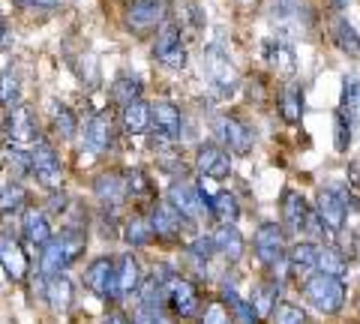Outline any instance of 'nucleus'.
I'll list each match as a JSON object with an SVG mask.
<instances>
[{
	"mask_svg": "<svg viewBox=\"0 0 360 324\" xmlns=\"http://www.w3.org/2000/svg\"><path fill=\"white\" fill-rule=\"evenodd\" d=\"M84 243H87V234L84 228L78 226H66L60 234H51L49 243L39 247V276L49 279L54 273H63L72 261H78V255L84 252Z\"/></svg>",
	"mask_w": 360,
	"mask_h": 324,
	"instance_id": "1",
	"label": "nucleus"
},
{
	"mask_svg": "<svg viewBox=\"0 0 360 324\" xmlns=\"http://www.w3.org/2000/svg\"><path fill=\"white\" fill-rule=\"evenodd\" d=\"M303 297H307L319 312H324V316H336L345 304V285H342V279L319 271V273L307 276V283H303Z\"/></svg>",
	"mask_w": 360,
	"mask_h": 324,
	"instance_id": "2",
	"label": "nucleus"
},
{
	"mask_svg": "<svg viewBox=\"0 0 360 324\" xmlns=\"http://www.w3.org/2000/svg\"><path fill=\"white\" fill-rule=\"evenodd\" d=\"M201 63H205V75H207V82L213 84V91H217V93L231 96L234 91H238V84H240L238 66L231 63V58L225 54L222 46H207Z\"/></svg>",
	"mask_w": 360,
	"mask_h": 324,
	"instance_id": "3",
	"label": "nucleus"
},
{
	"mask_svg": "<svg viewBox=\"0 0 360 324\" xmlns=\"http://www.w3.org/2000/svg\"><path fill=\"white\" fill-rule=\"evenodd\" d=\"M30 174L45 186V189H60V181H63V162L58 150L51 148L49 141H37L30 148Z\"/></svg>",
	"mask_w": 360,
	"mask_h": 324,
	"instance_id": "4",
	"label": "nucleus"
},
{
	"mask_svg": "<svg viewBox=\"0 0 360 324\" xmlns=\"http://www.w3.org/2000/svg\"><path fill=\"white\" fill-rule=\"evenodd\" d=\"M168 18V0H141V4H129L127 6V27L135 37H144V33H153L156 27H162Z\"/></svg>",
	"mask_w": 360,
	"mask_h": 324,
	"instance_id": "5",
	"label": "nucleus"
},
{
	"mask_svg": "<svg viewBox=\"0 0 360 324\" xmlns=\"http://www.w3.org/2000/svg\"><path fill=\"white\" fill-rule=\"evenodd\" d=\"M84 285L99 300H117V261L111 255L94 259L84 271Z\"/></svg>",
	"mask_w": 360,
	"mask_h": 324,
	"instance_id": "6",
	"label": "nucleus"
},
{
	"mask_svg": "<svg viewBox=\"0 0 360 324\" xmlns=\"http://www.w3.org/2000/svg\"><path fill=\"white\" fill-rule=\"evenodd\" d=\"M252 247H255L258 261L264 267H276L288 252L285 250V231L279 228L276 222H264V226H258V231H255Z\"/></svg>",
	"mask_w": 360,
	"mask_h": 324,
	"instance_id": "7",
	"label": "nucleus"
},
{
	"mask_svg": "<svg viewBox=\"0 0 360 324\" xmlns=\"http://www.w3.org/2000/svg\"><path fill=\"white\" fill-rule=\"evenodd\" d=\"M6 141L13 148H33L39 141V127H37V117L27 105H15L9 108V117H6Z\"/></svg>",
	"mask_w": 360,
	"mask_h": 324,
	"instance_id": "8",
	"label": "nucleus"
},
{
	"mask_svg": "<svg viewBox=\"0 0 360 324\" xmlns=\"http://www.w3.org/2000/svg\"><path fill=\"white\" fill-rule=\"evenodd\" d=\"M168 201H172V207H174L186 222H198L205 214H210V210H207V201L201 198L198 189H195L193 183H186V181H174L172 186H168Z\"/></svg>",
	"mask_w": 360,
	"mask_h": 324,
	"instance_id": "9",
	"label": "nucleus"
},
{
	"mask_svg": "<svg viewBox=\"0 0 360 324\" xmlns=\"http://www.w3.org/2000/svg\"><path fill=\"white\" fill-rule=\"evenodd\" d=\"M153 58L162 66H168V70H184L186 66V46H184V39H180L174 25L160 27L156 42H153Z\"/></svg>",
	"mask_w": 360,
	"mask_h": 324,
	"instance_id": "10",
	"label": "nucleus"
},
{
	"mask_svg": "<svg viewBox=\"0 0 360 324\" xmlns=\"http://www.w3.org/2000/svg\"><path fill=\"white\" fill-rule=\"evenodd\" d=\"M264 13L274 25L307 27L312 21V4L309 0H264Z\"/></svg>",
	"mask_w": 360,
	"mask_h": 324,
	"instance_id": "11",
	"label": "nucleus"
},
{
	"mask_svg": "<svg viewBox=\"0 0 360 324\" xmlns=\"http://www.w3.org/2000/svg\"><path fill=\"white\" fill-rule=\"evenodd\" d=\"M115 144V115L111 111H96L84 127V148L94 156H105Z\"/></svg>",
	"mask_w": 360,
	"mask_h": 324,
	"instance_id": "12",
	"label": "nucleus"
},
{
	"mask_svg": "<svg viewBox=\"0 0 360 324\" xmlns=\"http://www.w3.org/2000/svg\"><path fill=\"white\" fill-rule=\"evenodd\" d=\"M195 169L201 171V177H210V181L219 183L231 174V156L222 144L207 141V144H201L198 153H195Z\"/></svg>",
	"mask_w": 360,
	"mask_h": 324,
	"instance_id": "13",
	"label": "nucleus"
},
{
	"mask_svg": "<svg viewBox=\"0 0 360 324\" xmlns=\"http://www.w3.org/2000/svg\"><path fill=\"white\" fill-rule=\"evenodd\" d=\"M315 214H319L324 228L330 234H336L345 226V216H348V205H345L342 193H336V189H321L319 201H315Z\"/></svg>",
	"mask_w": 360,
	"mask_h": 324,
	"instance_id": "14",
	"label": "nucleus"
},
{
	"mask_svg": "<svg viewBox=\"0 0 360 324\" xmlns=\"http://www.w3.org/2000/svg\"><path fill=\"white\" fill-rule=\"evenodd\" d=\"M217 136L222 138L225 150H234V153H250L252 141H255L252 129L238 117H219L217 120Z\"/></svg>",
	"mask_w": 360,
	"mask_h": 324,
	"instance_id": "15",
	"label": "nucleus"
},
{
	"mask_svg": "<svg viewBox=\"0 0 360 324\" xmlns=\"http://www.w3.org/2000/svg\"><path fill=\"white\" fill-rule=\"evenodd\" d=\"M165 304H172V309L177 312L180 318L195 316V309H198V288L189 283V279L174 276L172 283L165 285Z\"/></svg>",
	"mask_w": 360,
	"mask_h": 324,
	"instance_id": "16",
	"label": "nucleus"
},
{
	"mask_svg": "<svg viewBox=\"0 0 360 324\" xmlns=\"http://www.w3.org/2000/svg\"><path fill=\"white\" fill-rule=\"evenodd\" d=\"M148 222H150V228H153V238H165V240H172V238H177L180 231H184V216L177 214V210L172 207V201H156V205L150 207V216H148Z\"/></svg>",
	"mask_w": 360,
	"mask_h": 324,
	"instance_id": "17",
	"label": "nucleus"
},
{
	"mask_svg": "<svg viewBox=\"0 0 360 324\" xmlns=\"http://www.w3.org/2000/svg\"><path fill=\"white\" fill-rule=\"evenodd\" d=\"M21 238H25L27 247H45L51 238V222H49V214L39 207H25L21 210Z\"/></svg>",
	"mask_w": 360,
	"mask_h": 324,
	"instance_id": "18",
	"label": "nucleus"
},
{
	"mask_svg": "<svg viewBox=\"0 0 360 324\" xmlns=\"http://www.w3.org/2000/svg\"><path fill=\"white\" fill-rule=\"evenodd\" d=\"M150 129L162 138L177 141L180 132H184V117H180V108L172 103H153L150 105Z\"/></svg>",
	"mask_w": 360,
	"mask_h": 324,
	"instance_id": "19",
	"label": "nucleus"
},
{
	"mask_svg": "<svg viewBox=\"0 0 360 324\" xmlns=\"http://www.w3.org/2000/svg\"><path fill=\"white\" fill-rule=\"evenodd\" d=\"M94 195L103 207L115 210L127 201V186H123V174L117 171H103L94 177Z\"/></svg>",
	"mask_w": 360,
	"mask_h": 324,
	"instance_id": "20",
	"label": "nucleus"
},
{
	"mask_svg": "<svg viewBox=\"0 0 360 324\" xmlns=\"http://www.w3.org/2000/svg\"><path fill=\"white\" fill-rule=\"evenodd\" d=\"M0 264L13 279H25L30 271V259L27 252L21 250V243L13 238V234H0Z\"/></svg>",
	"mask_w": 360,
	"mask_h": 324,
	"instance_id": "21",
	"label": "nucleus"
},
{
	"mask_svg": "<svg viewBox=\"0 0 360 324\" xmlns=\"http://www.w3.org/2000/svg\"><path fill=\"white\" fill-rule=\"evenodd\" d=\"M120 127L127 136H144V132H150V105L141 96L120 105Z\"/></svg>",
	"mask_w": 360,
	"mask_h": 324,
	"instance_id": "22",
	"label": "nucleus"
},
{
	"mask_svg": "<svg viewBox=\"0 0 360 324\" xmlns=\"http://www.w3.org/2000/svg\"><path fill=\"white\" fill-rule=\"evenodd\" d=\"M115 261H117V300H120V297H129L132 292H139L144 273L132 252H120Z\"/></svg>",
	"mask_w": 360,
	"mask_h": 324,
	"instance_id": "23",
	"label": "nucleus"
},
{
	"mask_svg": "<svg viewBox=\"0 0 360 324\" xmlns=\"http://www.w3.org/2000/svg\"><path fill=\"white\" fill-rule=\"evenodd\" d=\"M307 216H309L307 198H303L300 193H295V189H285L283 193V226L288 231H303Z\"/></svg>",
	"mask_w": 360,
	"mask_h": 324,
	"instance_id": "24",
	"label": "nucleus"
},
{
	"mask_svg": "<svg viewBox=\"0 0 360 324\" xmlns=\"http://www.w3.org/2000/svg\"><path fill=\"white\" fill-rule=\"evenodd\" d=\"M45 297H49V304L54 312H66L72 306V283L70 276L63 273H54L45 279Z\"/></svg>",
	"mask_w": 360,
	"mask_h": 324,
	"instance_id": "25",
	"label": "nucleus"
},
{
	"mask_svg": "<svg viewBox=\"0 0 360 324\" xmlns=\"http://www.w3.org/2000/svg\"><path fill=\"white\" fill-rule=\"evenodd\" d=\"M288 264H291V273L295 276H309V273H315V259H319V247L315 243H309V240H300V243H295L288 252Z\"/></svg>",
	"mask_w": 360,
	"mask_h": 324,
	"instance_id": "26",
	"label": "nucleus"
},
{
	"mask_svg": "<svg viewBox=\"0 0 360 324\" xmlns=\"http://www.w3.org/2000/svg\"><path fill=\"white\" fill-rule=\"evenodd\" d=\"M213 247H217V252H222L229 261H240L246 243H243L240 231L234 226H219V231L213 234Z\"/></svg>",
	"mask_w": 360,
	"mask_h": 324,
	"instance_id": "27",
	"label": "nucleus"
},
{
	"mask_svg": "<svg viewBox=\"0 0 360 324\" xmlns=\"http://www.w3.org/2000/svg\"><path fill=\"white\" fill-rule=\"evenodd\" d=\"M207 210L210 216L219 222V226H234L240 216V207H238V198H234L231 193H217L210 201H207Z\"/></svg>",
	"mask_w": 360,
	"mask_h": 324,
	"instance_id": "28",
	"label": "nucleus"
},
{
	"mask_svg": "<svg viewBox=\"0 0 360 324\" xmlns=\"http://www.w3.org/2000/svg\"><path fill=\"white\" fill-rule=\"evenodd\" d=\"M27 207V189L18 181H9L0 186V216H15Z\"/></svg>",
	"mask_w": 360,
	"mask_h": 324,
	"instance_id": "29",
	"label": "nucleus"
},
{
	"mask_svg": "<svg viewBox=\"0 0 360 324\" xmlns=\"http://www.w3.org/2000/svg\"><path fill=\"white\" fill-rule=\"evenodd\" d=\"M276 297H279V283H276V279H264V283L252 292V300H250V304H252V309H255L258 321H262V318H270V312H274V306L279 304Z\"/></svg>",
	"mask_w": 360,
	"mask_h": 324,
	"instance_id": "30",
	"label": "nucleus"
},
{
	"mask_svg": "<svg viewBox=\"0 0 360 324\" xmlns=\"http://www.w3.org/2000/svg\"><path fill=\"white\" fill-rule=\"evenodd\" d=\"M222 288H225V292H222V304H229L231 312H234V316H238L243 324H262V321H258V316H255V309H252L250 300H243L238 292H234V276H231V279H225Z\"/></svg>",
	"mask_w": 360,
	"mask_h": 324,
	"instance_id": "31",
	"label": "nucleus"
},
{
	"mask_svg": "<svg viewBox=\"0 0 360 324\" xmlns=\"http://www.w3.org/2000/svg\"><path fill=\"white\" fill-rule=\"evenodd\" d=\"M123 240L129 243V247H148L153 240V228L144 214H132L127 222H123Z\"/></svg>",
	"mask_w": 360,
	"mask_h": 324,
	"instance_id": "32",
	"label": "nucleus"
},
{
	"mask_svg": "<svg viewBox=\"0 0 360 324\" xmlns=\"http://www.w3.org/2000/svg\"><path fill=\"white\" fill-rule=\"evenodd\" d=\"M139 294H141V297H139V306L148 309L150 316L160 318V312H162V306H165V288L150 276V279H141Z\"/></svg>",
	"mask_w": 360,
	"mask_h": 324,
	"instance_id": "33",
	"label": "nucleus"
},
{
	"mask_svg": "<svg viewBox=\"0 0 360 324\" xmlns=\"http://www.w3.org/2000/svg\"><path fill=\"white\" fill-rule=\"evenodd\" d=\"M315 271L330 273L336 279H342L348 271V259L336 247H319V259H315Z\"/></svg>",
	"mask_w": 360,
	"mask_h": 324,
	"instance_id": "34",
	"label": "nucleus"
},
{
	"mask_svg": "<svg viewBox=\"0 0 360 324\" xmlns=\"http://www.w3.org/2000/svg\"><path fill=\"white\" fill-rule=\"evenodd\" d=\"M21 103V75L18 70H4L0 72V108H15Z\"/></svg>",
	"mask_w": 360,
	"mask_h": 324,
	"instance_id": "35",
	"label": "nucleus"
},
{
	"mask_svg": "<svg viewBox=\"0 0 360 324\" xmlns=\"http://www.w3.org/2000/svg\"><path fill=\"white\" fill-rule=\"evenodd\" d=\"M333 39H336V46L348 54V58H354L360 63V37H357V30L348 25L345 18L333 21Z\"/></svg>",
	"mask_w": 360,
	"mask_h": 324,
	"instance_id": "36",
	"label": "nucleus"
},
{
	"mask_svg": "<svg viewBox=\"0 0 360 324\" xmlns=\"http://www.w3.org/2000/svg\"><path fill=\"white\" fill-rule=\"evenodd\" d=\"M340 111L348 117V124H360V78H345L342 82V99Z\"/></svg>",
	"mask_w": 360,
	"mask_h": 324,
	"instance_id": "37",
	"label": "nucleus"
},
{
	"mask_svg": "<svg viewBox=\"0 0 360 324\" xmlns=\"http://www.w3.org/2000/svg\"><path fill=\"white\" fill-rule=\"evenodd\" d=\"M279 111H283L285 124H297L303 117V91L297 84H288L283 91V99H279Z\"/></svg>",
	"mask_w": 360,
	"mask_h": 324,
	"instance_id": "38",
	"label": "nucleus"
},
{
	"mask_svg": "<svg viewBox=\"0 0 360 324\" xmlns=\"http://www.w3.org/2000/svg\"><path fill=\"white\" fill-rule=\"evenodd\" d=\"M264 54H267L270 66H276L279 72H295V51H291L288 42H283V39L267 42V46H264Z\"/></svg>",
	"mask_w": 360,
	"mask_h": 324,
	"instance_id": "39",
	"label": "nucleus"
},
{
	"mask_svg": "<svg viewBox=\"0 0 360 324\" xmlns=\"http://www.w3.org/2000/svg\"><path fill=\"white\" fill-rule=\"evenodd\" d=\"M141 96V82L139 78H129V75H120L115 84H111V99H115L117 105H127L132 99Z\"/></svg>",
	"mask_w": 360,
	"mask_h": 324,
	"instance_id": "40",
	"label": "nucleus"
},
{
	"mask_svg": "<svg viewBox=\"0 0 360 324\" xmlns=\"http://www.w3.org/2000/svg\"><path fill=\"white\" fill-rule=\"evenodd\" d=\"M123 186H127V198H144V195H150V193H153L150 177L144 174L141 169L123 171Z\"/></svg>",
	"mask_w": 360,
	"mask_h": 324,
	"instance_id": "41",
	"label": "nucleus"
},
{
	"mask_svg": "<svg viewBox=\"0 0 360 324\" xmlns=\"http://www.w3.org/2000/svg\"><path fill=\"white\" fill-rule=\"evenodd\" d=\"M54 132L63 138V141H70V138H75V132H78V120H75V115L66 105H58L54 108Z\"/></svg>",
	"mask_w": 360,
	"mask_h": 324,
	"instance_id": "42",
	"label": "nucleus"
},
{
	"mask_svg": "<svg viewBox=\"0 0 360 324\" xmlns=\"http://www.w3.org/2000/svg\"><path fill=\"white\" fill-rule=\"evenodd\" d=\"M270 318H274V324H307V312L295 304H276Z\"/></svg>",
	"mask_w": 360,
	"mask_h": 324,
	"instance_id": "43",
	"label": "nucleus"
},
{
	"mask_svg": "<svg viewBox=\"0 0 360 324\" xmlns=\"http://www.w3.org/2000/svg\"><path fill=\"white\" fill-rule=\"evenodd\" d=\"M333 144H336L340 153H345L348 144H352V124H348V117L342 115V111L333 115Z\"/></svg>",
	"mask_w": 360,
	"mask_h": 324,
	"instance_id": "44",
	"label": "nucleus"
},
{
	"mask_svg": "<svg viewBox=\"0 0 360 324\" xmlns=\"http://www.w3.org/2000/svg\"><path fill=\"white\" fill-rule=\"evenodd\" d=\"M201 324H234V316L222 300H210L205 306V316H201Z\"/></svg>",
	"mask_w": 360,
	"mask_h": 324,
	"instance_id": "45",
	"label": "nucleus"
},
{
	"mask_svg": "<svg viewBox=\"0 0 360 324\" xmlns=\"http://www.w3.org/2000/svg\"><path fill=\"white\" fill-rule=\"evenodd\" d=\"M189 255H193L195 261H210L213 255H217V247H213V238H195L189 243Z\"/></svg>",
	"mask_w": 360,
	"mask_h": 324,
	"instance_id": "46",
	"label": "nucleus"
},
{
	"mask_svg": "<svg viewBox=\"0 0 360 324\" xmlns=\"http://www.w3.org/2000/svg\"><path fill=\"white\" fill-rule=\"evenodd\" d=\"M66 207H70V198H66V193H60V189H51V195H49V210H51V214H63Z\"/></svg>",
	"mask_w": 360,
	"mask_h": 324,
	"instance_id": "47",
	"label": "nucleus"
},
{
	"mask_svg": "<svg viewBox=\"0 0 360 324\" xmlns=\"http://www.w3.org/2000/svg\"><path fill=\"white\" fill-rule=\"evenodd\" d=\"M156 321H160V318H156V316H150V312L148 309H135V316H132V324H156Z\"/></svg>",
	"mask_w": 360,
	"mask_h": 324,
	"instance_id": "48",
	"label": "nucleus"
},
{
	"mask_svg": "<svg viewBox=\"0 0 360 324\" xmlns=\"http://www.w3.org/2000/svg\"><path fill=\"white\" fill-rule=\"evenodd\" d=\"M103 324H132L127 316H120V312H111V316H105V321Z\"/></svg>",
	"mask_w": 360,
	"mask_h": 324,
	"instance_id": "49",
	"label": "nucleus"
},
{
	"mask_svg": "<svg viewBox=\"0 0 360 324\" xmlns=\"http://www.w3.org/2000/svg\"><path fill=\"white\" fill-rule=\"evenodd\" d=\"M0 46H6V21L0 15Z\"/></svg>",
	"mask_w": 360,
	"mask_h": 324,
	"instance_id": "50",
	"label": "nucleus"
},
{
	"mask_svg": "<svg viewBox=\"0 0 360 324\" xmlns=\"http://www.w3.org/2000/svg\"><path fill=\"white\" fill-rule=\"evenodd\" d=\"M4 144H6V120L0 117V148H4Z\"/></svg>",
	"mask_w": 360,
	"mask_h": 324,
	"instance_id": "51",
	"label": "nucleus"
},
{
	"mask_svg": "<svg viewBox=\"0 0 360 324\" xmlns=\"http://www.w3.org/2000/svg\"><path fill=\"white\" fill-rule=\"evenodd\" d=\"M123 4H127V6H129V4H141V0H123Z\"/></svg>",
	"mask_w": 360,
	"mask_h": 324,
	"instance_id": "52",
	"label": "nucleus"
},
{
	"mask_svg": "<svg viewBox=\"0 0 360 324\" xmlns=\"http://www.w3.org/2000/svg\"><path fill=\"white\" fill-rule=\"evenodd\" d=\"M357 309H360V304H357Z\"/></svg>",
	"mask_w": 360,
	"mask_h": 324,
	"instance_id": "53",
	"label": "nucleus"
}]
</instances>
